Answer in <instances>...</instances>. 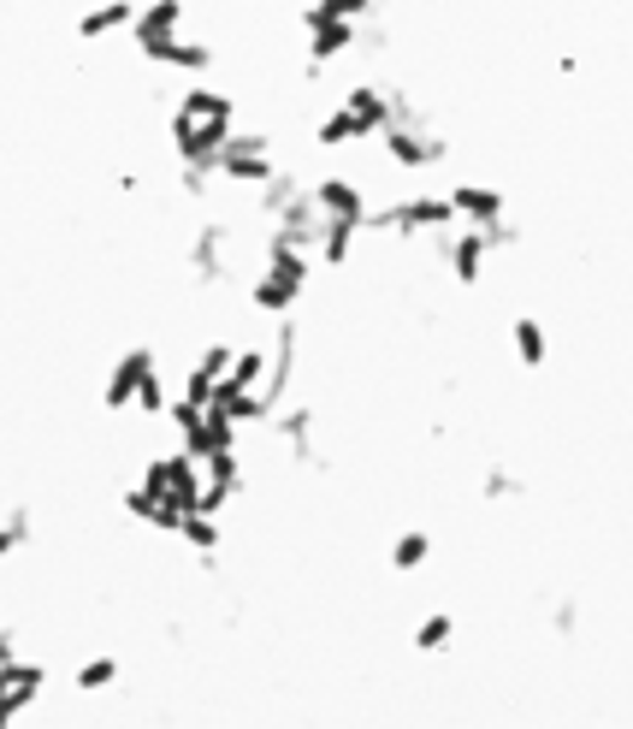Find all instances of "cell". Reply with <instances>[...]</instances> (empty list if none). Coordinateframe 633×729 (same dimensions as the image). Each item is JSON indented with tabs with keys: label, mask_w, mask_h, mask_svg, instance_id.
Here are the masks:
<instances>
[{
	"label": "cell",
	"mask_w": 633,
	"mask_h": 729,
	"mask_svg": "<svg viewBox=\"0 0 633 729\" xmlns=\"http://www.w3.org/2000/svg\"><path fill=\"white\" fill-rule=\"evenodd\" d=\"M119 659H113V652H95V659H83L78 670H71V682H78V694H101V688H113V682H119Z\"/></svg>",
	"instance_id": "52a82bcc"
},
{
	"label": "cell",
	"mask_w": 633,
	"mask_h": 729,
	"mask_svg": "<svg viewBox=\"0 0 633 729\" xmlns=\"http://www.w3.org/2000/svg\"><path fill=\"white\" fill-rule=\"evenodd\" d=\"M130 410H137V415H166L172 410V386H166V374H149V380H142L137 386V403H130Z\"/></svg>",
	"instance_id": "30bf717a"
},
{
	"label": "cell",
	"mask_w": 633,
	"mask_h": 729,
	"mask_svg": "<svg viewBox=\"0 0 633 729\" xmlns=\"http://www.w3.org/2000/svg\"><path fill=\"white\" fill-rule=\"evenodd\" d=\"M179 539L196 558H214L219 546H226V522H214V516H202V510H189V516L179 522Z\"/></svg>",
	"instance_id": "8992f818"
},
{
	"label": "cell",
	"mask_w": 633,
	"mask_h": 729,
	"mask_svg": "<svg viewBox=\"0 0 633 729\" xmlns=\"http://www.w3.org/2000/svg\"><path fill=\"white\" fill-rule=\"evenodd\" d=\"M142 60H149V66H172V71H208L214 48H208V42H179V36H172V42H160V48H149Z\"/></svg>",
	"instance_id": "5b68a950"
},
{
	"label": "cell",
	"mask_w": 633,
	"mask_h": 729,
	"mask_svg": "<svg viewBox=\"0 0 633 729\" xmlns=\"http://www.w3.org/2000/svg\"><path fill=\"white\" fill-rule=\"evenodd\" d=\"M0 664H19V629L0 623Z\"/></svg>",
	"instance_id": "7c38bea8"
},
{
	"label": "cell",
	"mask_w": 633,
	"mask_h": 729,
	"mask_svg": "<svg viewBox=\"0 0 633 729\" xmlns=\"http://www.w3.org/2000/svg\"><path fill=\"white\" fill-rule=\"evenodd\" d=\"M48 688V664L36 659H19V664H0V729L19 724V711Z\"/></svg>",
	"instance_id": "7a4b0ae2"
},
{
	"label": "cell",
	"mask_w": 633,
	"mask_h": 729,
	"mask_svg": "<svg viewBox=\"0 0 633 729\" xmlns=\"http://www.w3.org/2000/svg\"><path fill=\"white\" fill-rule=\"evenodd\" d=\"M31 534H36V522H31V510L19 504L7 522H0V563H12V558H19V551L31 546Z\"/></svg>",
	"instance_id": "ba28073f"
},
{
	"label": "cell",
	"mask_w": 633,
	"mask_h": 729,
	"mask_svg": "<svg viewBox=\"0 0 633 729\" xmlns=\"http://www.w3.org/2000/svg\"><path fill=\"white\" fill-rule=\"evenodd\" d=\"M154 368H160V362H154V344L119 350V362L107 368V386H101V403H107V415H125L130 403H137V386L149 380Z\"/></svg>",
	"instance_id": "6da1fadb"
},
{
	"label": "cell",
	"mask_w": 633,
	"mask_h": 729,
	"mask_svg": "<svg viewBox=\"0 0 633 729\" xmlns=\"http://www.w3.org/2000/svg\"><path fill=\"white\" fill-rule=\"evenodd\" d=\"M0 623H7V617H0Z\"/></svg>",
	"instance_id": "4fadbf2b"
},
{
	"label": "cell",
	"mask_w": 633,
	"mask_h": 729,
	"mask_svg": "<svg viewBox=\"0 0 633 729\" xmlns=\"http://www.w3.org/2000/svg\"><path fill=\"white\" fill-rule=\"evenodd\" d=\"M450 635H456V617H445V611H433V617L415 629V652H445L450 647Z\"/></svg>",
	"instance_id": "8fae6325"
},
{
	"label": "cell",
	"mask_w": 633,
	"mask_h": 729,
	"mask_svg": "<svg viewBox=\"0 0 633 729\" xmlns=\"http://www.w3.org/2000/svg\"><path fill=\"white\" fill-rule=\"evenodd\" d=\"M130 19H137V0H95L78 19V42H107V36L130 31Z\"/></svg>",
	"instance_id": "277c9868"
},
{
	"label": "cell",
	"mask_w": 633,
	"mask_h": 729,
	"mask_svg": "<svg viewBox=\"0 0 633 729\" xmlns=\"http://www.w3.org/2000/svg\"><path fill=\"white\" fill-rule=\"evenodd\" d=\"M433 558V539H426L421 528H408V534H396V546H391V570H421V563Z\"/></svg>",
	"instance_id": "9c48e42d"
},
{
	"label": "cell",
	"mask_w": 633,
	"mask_h": 729,
	"mask_svg": "<svg viewBox=\"0 0 633 729\" xmlns=\"http://www.w3.org/2000/svg\"><path fill=\"white\" fill-rule=\"evenodd\" d=\"M184 24V0H149V7H137V19H130V42H137V54L160 48V42H172Z\"/></svg>",
	"instance_id": "3957f363"
}]
</instances>
